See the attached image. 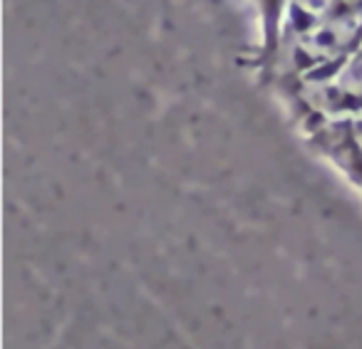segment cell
<instances>
[{"label":"cell","instance_id":"7a4b0ae2","mask_svg":"<svg viewBox=\"0 0 362 349\" xmlns=\"http://www.w3.org/2000/svg\"><path fill=\"white\" fill-rule=\"evenodd\" d=\"M298 126L362 110V40L335 67L273 90Z\"/></svg>","mask_w":362,"mask_h":349},{"label":"cell","instance_id":"6da1fadb","mask_svg":"<svg viewBox=\"0 0 362 349\" xmlns=\"http://www.w3.org/2000/svg\"><path fill=\"white\" fill-rule=\"evenodd\" d=\"M362 40V13H337L298 32H288L278 40L256 75L271 90L308 80L342 62Z\"/></svg>","mask_w":362,"mask_h":349},{"label":"cell","instance_id":"3957f363","mask_svg":"<svg viewBox=\"0 0 362 349\" xmlns=\"http://www.w3.org/2000/svg\"><path fill=\"white\" fill-rule=\"evenodd\" d=\"M298 131L322 161L362 189V110L310 122Z\"/></svg>","mask_w":362,"mask_h":349},{"label":"cell","instance_id":"277c9868","mask_svg":"<svg viewBox=\"0 0 362 349\" xmlns=\"http://www.w3.org/2000/svg\"><path fill=\"white\" fill-rule=\"evenodd\" d=\"M360 191H362V189H360Z\"/></svg>","mask_w":362,"mask_h":349}]
</instances>
